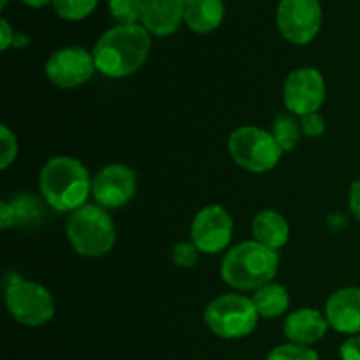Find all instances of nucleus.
I'll use <instances>...</instances> for the list:
<instances>
[{
  "label": "nucleus",
  "mask_w": 360,
  "mask_h": 360,
  "mask_svg": "<svg viewBox=\"0 0 360 360\" xmlns=\"http://www.w3.org/2000/svg\"><path fill=\"white\" fill-rule=\"evenodd\" d=\"M151 49V34L141 25H116L105 30L94 46L95 65L111 79L136 74L146 63Z\"/></svg>",
  "instance_id": "f257e3e1"
},
{
  "label": "nucleus",
  "mask_w": 360,
  "mask_h": 360,
  "mask_svg": "<svg viewBox=\"0 0 360 360\" xmlns=\"http://www.w3.org/2000/svg\"><path fill=\"white\" fill-rule=\"evenodd\" d=\"M88 169L77 158L58 155L42 165L39 172V190L46 204L60 213H72L86 204L91 193Z\"/></svg>",
  "instance_id": "f03ea898"
},
{
  "label": "nucleus",
  "mask_w": 360,
  "mask_h": 360,
  "mask_svg": "<svg viewBox=\"0 0 360 360\" xmlns=\"http://www.w3.org/2000/svg\"><path fill=\"white\" fill-rule=\"evenodd\" d=\"M278 267L280 253L252 239L239 243L225 253L220 276L234 290L255 292L273 281Z\"/></svg>",
  "instance_id": "7ed1b4c3"
},
{
  "label": "nucleus",
  "mask_w": 360,
  "mask_h": 360,
  "mask_svg": "<svg viewBox=\"0 0 360 360\" xmlns=\"http://www.w3.org/2000/svg\"><path fill=\"white\" fill-rule=\"evenodd\" d=\"M65 236L77 255L98 259L115 248V221L105 207L98 204H84L70 213Z\"/></svg>",
  "instance_id": "20e7f679"
},
{
  "label": "nucleus",
  "mask_w": 360,
  "mask_h": 360,
  "mask_svg": "<svg viewBox=\"0 0 360 360\" xmlns=\"http://www.w3.org/2000/svg\"><path fill=\"white\" fill-rule=\"evenodd\" d=\"M6 308L14 322L25 327H42L55 316V299L46 287L7 271L2 280Z\"/></svg>",
  "instance_id": "39448f33"
},
{
  "label": "nucleus",
  "mask_w": 360,
  "mask_h": 360,
  "mask_svg": "<svg viewBox=\"0 0 360 360\" xmlns=\"http://www.w3.org/2000/svg\"><path fill=\"white\" fill-rule=\"evenodd\" d=\"M259 311L252 297L229 292L214 297L204 309V323L214 336L221 340H239L255 330Z\"/></svg>",
  "instance_id": "423d86ee"
},
{
  "label": "nucleus",
  "mask_w": 360,
  "mask_h": 360,
  "mask_svg": "<svg viewBox=\"0 0 360 360\" xmlns=\"http://www.w3.org/2000/svg\"><path fill=\"white\" fill-rule=\"evenodd\" d=\"M229 153L241 169L253 174H264L276 167L283 150L269 130L245 125L236 129L229 137Z\"/></svg>",
  "instance_id": "0eeeda50"
},
{
  "label": "nucleus",
  "mask_w": 360,
  "mask_h": 360,
  "mask_svg": "<svg viewBox=\"0 0 360 360\" xmlns=\"http://www.w3.org/2000/svg\"><path fill=\"white\" fill-rule=\"evenodd\" d=\"M322 18L319 0H281L278 4V30L295 46L309 44L319 35Z\"/></svg>",
  "instance_id": "6e6552de"
},
{
  "label": "nucleus",
  "mask_w": 360,
  "mask_h": 360,
  "mask_svg": "<svg viewBox=\"0 0 360 360\" xmlns=\"http://www.w3.org/2000/svg\"><path fill=\"white\" fill-rule=\"evenodd\" d=\"M327 86L322 72L315 67L292 70L283 84L285 108L295 116L315 115L326 102Z\"/></svg>",
  "instance_id": "1a4fd4ad"
},
{
  "label": "nucleus",
  "mask_w": 360,
  "mask_h": 360,
  "mask_svg": "<svg viewBox=\"0 0 360 360\" xmlns=\"http://www.w3.org/2000/svg\"><path fill=\"white\" fill-rule=\"evenodd\" d=\"M234 221L231 213L220 204H210L193 217L190 227V241L200 253L217 255L231 245Z\"/></svg>",
  "instance_id": "9d476101"
},
{
  "label": "nucleus",
  "mask_w": 360,
  "mask_h": 360,
  "mask_svg": "<svg viewBox=\"0 0 360 360\" xmlns=\"http://www.w3.org/2000/svg\"><path fill=\"white\" fill-rule=\"evenodd\" d=\"M97 65L94 55L79 46L56 49L46 62V76L55 86L70 90L88 83L94 77Z\"/></svg>",
  "instance_id": "9b49d317"
},
{
  "label": "nucleus",
  "mask_w": 360,
  "mask_h": 360,
  "mask_svg": "<svg viewBox=\"0 0 360 360\" xmlns=\"http://www.w3.org/2000/svg\"><path fill=\"white\" fill-rule=\"evenodd\" d=\"M137 192V176L129 165L112 164L104 165L91 181V195L98 206L105 210H116L132 200Z\"/></svg>",
  "instance_id": "f8f14e48"
},
{
  "label": "nucleus",
  "mask_w": 360,
  "mask_h": 360,
  "mask_svg": "<svg viewBox=\"0 0 360 360\" xmlns=\"http://www.w3.org/2000/svg\"><path fill=\"white\" fill-rule=\"evenodd\" d=\"M326 316L334 330L348 336L360 334V287H345L334 292L326 304Z\"/></svg>",
  "instance_id": "ddd939ff"
},
{
  "label": "nucleus",
  "mask_w": 360,
  "mask_h": 360,
  "mask_svg": "<svg viewBox=\"0 0 360 360\" xmlns=\"http://www.w3.org/2000/svg\"><path fill=\"white\" fill-rule=\"evenodd\" d=\"M329 327V320L319 309L301 308L287 316L283 323V334L288 343L311 347L326 336Z\"/></svg>",
  "instance_id": "4468645a"
},
{
  "label": "nucleus",
  "mask_w": 360,
  "mask_h": 360,
  "mask_svg": "<svg viewBox=\"0 0 360 360\" xmlns=\"http://www.w3.org/2000/svg\"><path fill=\"white\" fill-rule=\"evenodd\" d=\"M185 20V4L181 0H144L143 27L157 37L172 35Z\"/></svg>",
  "instance_id": "2eb2a0df"
},
{
  "label": "nucleus",
  "mask_w": 360,
  "mask_h": 360,
  "mask_svg": "<svg viewBox=\"0 0 360 360\" xmlns=\"http://www.w3.org/2000/svg\"><path fill=\"white\" fill-rule=\"evenodd\" d=\"M253 239L271 250H281L288 243L290 227L287 218L276 210H262L252 224Z\"/></svg>",
  "instance_id": "dca6fc26"
},
{
  "label": "nucleus",
  "mask_w": 360,
  "mask_h": 360,
  "mask_svg": "<svg viewBox=\"0 0 360 360\" xmlns=\"http://www.w3.org/2000/svg\"><path fill=\"white\" fill-rule=\"evenodd\" d=\"M225 16L221 0H190L185 6V23L197 34L217 30Z\"/></svg>",
  "instance_id": "f3484780"
},
{
  "label": "nucleus",
  "mask_w": 360,
  "mask_h": 360,
  "mask_svg": "<svg viewBox=\"0 0 360 360\" xmlns=\"http://www.w3.org/2000/svg\"><path fill=\"white\" fill-rule=\"evenodd\" d=\"M252 299L262 319H278L290 306V295H288L287 288L280 283H273V281L255 290Z\"/></svg>",
  "instance_id": "a211bd4d"
},
{
  "label": "nucleus",
  "mask_w": 360,
  "mask_h": 360,
  "mask_svg": "<svg viewBox=\"0 0 360 360\" xmlns=\"http://www.w3.org/2000/svg\"><path fill=\"white\" fill-rule=\"evenodd\" d=\"M271 134L274 136L276 143L280 144V148L285 151H292L295 146H297L299 139H301V123L295 122L292 116L281 115L274 120L273 130Z\"/></svg>",
  "instance_id": "6ab92c4d"
},
{
  "label": "nucleus",
  "mask_w": 360,
  "mask_h": 360,
  "mask_svg": "<svg viewBox=\"0 0 360 360\" xmlns=\"http://www.w3.org/2000/svg\"><path fill=\"white\" fill-rule=\"evenodd\" d=\"M97 4L98 0H53L55 13L67 21L84 20L94 13Z\"/></svg>",
  "instance_id": "aec40b11"
},
{
  "label": "nucleus",
  "mask_w": 360,
  "mask_h": 360,
  "mask_svg": "<svg viewBox=\"0 0 360 360\" xmlns=\"http://www.w3.org/2000/svg\"><path fill=\"white\" fill-rule=\"evenodd\" d=\"M144 0H109V13L118 25H137L143 18Z\"/></svg>",
  "instance_id": "412c9836"
},
{
  "label": "nucleus",
  "mask_w": 360,
  "mask_h": 360,
  "mask_svg": "<svg viewBox=\"0 0 360 360\" xmlns=\"http://www.w3.org/2000/svg\"><path fill=\"white\" fill-rule=\"evenodd\" d=\"M266 360H320L319 354L311 347H301V345L285 343L273 348Z\"/></svg>",
  "instance_id": "4be33fe9"
},
{
  "label": "nucleus",
  "mask_w": 360,
  "mask_h": 360,
  "mask_svg": "<svg viewBox=\"0 0 360 360\" xmlns=\"http://www.w3.org/2000/svg\"><path fill=\"white\" fill-rule=\"evenodd\" d=\"M18 157V139L7 125H0V169L6 171Z\"/></svg>",
  "instance_id": "5701e85b"
},
{
  "label": "nucleus",
  "mask_w": 360,
  "mask_h": 360,
  "mask_svg": "<svg viewBox=\"0 0 360 360\" xmlns=\"http://www.w3.org/2000/svg\"><path fill=\"white\" fill-rule=\"evenodd\" d=\"M199 250H197V246L193 245L192 241H183V243H178V245L172 248V262L176 264L178 267H185V269H190V267H193L197 264V260H199Z\"/></svg>",
  "instance_id": "b1692460"
},
{
  "label": "nucleus",
  "mask_w": 360,
  "mask_h": 360,
  "mask_svg": "<svg viewBox=\"0 0 360 360\" xmlns=\"http://www.w3.org/2000/svg\"><path fill=\"white\" fill-rule=\"evenodd\" d=\"M301 130L306 137H309V139H319V137L326 132V120H323V116L319 115V112L302 116Z\"/></svg>",
  "instance_id": "393cba45"
},
{
  "label": "nucleus",
  "mask_w": 360,
  "mask_h": 360,
  "mask_svg": "<svg viewBox=\"0 0 360 360\" xmlns=\"http://www.w3.org/2000/svg\"><path fill=\"white\" fill-rule=\"evenodd\" d=\"M341 360H360V336H350L340 348Z\"/></svg>",
  "instance_id": "a878e982"
},
{
  "label": "nucleus",
  "mask_w": 360,
  "mask_h": 360,
  "mask_svg": "<svg viewBox=\"0 0 360 360\" xmlns=\"http://www.w3.org/2000/svg\"><path fill=\"white\" fill-rule=\"evenodd\" d=\"M16 218V210H14L13 204H9L7 200H2V202H0V227H2L4 231L13 227Z\"/></svg>",
  "instance_id": "bb28decb"
},
{
  "label": "nucleus",
  "mask_w": 360,
  "mask_h": 360,
  "mask_svg": "<svg viewBox=\"0 0 360 360\" xmlns=\"http://www.w3.org/2000/svg\"><path fill=\"white\" fill-rule=\"evenodd\" d=\"M348 206L350 211L354 213V217L360 220V179H355L350 186V192H348Z\"/></svg>",
  "instance_id": "cd10ccee"
},
{
  "label": "nucleus",
  "mask_w": 360,
  "mask_h": 360,
  "mask_svg": "<svg viewBox=\"0 0 360 360\" xmlns=\"http://www.w3.org/2000/svg\"><path fill=\"white\" fill-rule=\"evenodd\" d=\"M14 35H16V32L13 30L9 21H7L6 18H2V20H0V48H2L4 51H6L9 46H13Z\"/></svg>",
  "instance_id": "c85d7f7f"
},
{
  "label": "nucleus",
  "mask_w": 360,
  "mask_h": 360,
  "mask_svg": "<svg viewBox=\"0 0 360 360\" xmlns=\"http://www.w3.org/2000/svg\"><path fill=\"white\" fill-rule=\"evenodd\" d=\"M25 6L34 7V9H39V7H46L48 4H53V0H21Z\"/></svg>",
  "instance_id": "c756f323"
},
{
  "label": "nucleus",
  "mask_w": 360,
  "mask_h": 360,
  "mask_svg": "<svg viewBox=\"0 0 360 360\" xmlns=\"http://www.w3.org/2000/svg\"><path fill=\"white\" fill-rule=\"evenodd\" d=\"M28 44V37L23 34H16L14 35V41H13V46L14 48H23V46Z\"/></svg>",
  "instance_id": "7c9ffc66"
},
{
  "label": "nucleus",
  "mask_w": 360,
  "mask_h": 360,
  "mask_svg": "<svg viewBox=\"0 0 360 360\" xmlns=\"http://www.w3.org/2000/svg\"><path fill=\"white\" fill-rule=\"evenodd\" d=\"M6 6H7V0H2V2H0V9H4Z\"/></svg>",
  "instance_id": "2f4dec72"
},
{
  "label": "nucleus",
  "mask_w": 360,
  "mask_h": 360,
  "mask_svg": "<svg viewBox=\"0 0 360 360\" xmlns=\"http://www.w3.org/2000/svg\"><path fill=\"white\" fill-rule=\"evenodd\" d=\"M181 2H183V4H185V6H186V4H188V2H190V0H181Z\"/></svg>",
  "instance_id": "473e14b6"
}]
</instances>
